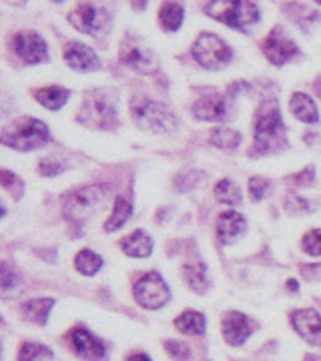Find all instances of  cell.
<instances>
[{"label":"cell","instance_id":"1","mask_svg":"<svg viewBox=\"0 0 321 361\" xmlns=\"http://www.w3.org/2000/svg\"><path fill=\"white\" fill-rule=\"evenodd\" d=\"M285 147V125H283L279 106L273 101L259 104L255 111V145L253 153L267 155Z\"/></svg>","mask_w":321,"mask_h":361},{"label":"cell","instance_id":"2","mask_svg":"<svg viewBox=\"0 0 321 361\" xmlns=\"http://www.w3.org/2000/svg\"><path fill=\"white\" fill-rule=\"evenodd\" d=\"M205 14L235 30H247L259 20V11L249 0H211L205 6Z\"/></svg>","mask_w":321,"mask_h":361},{"label":"cell","instance_id":"3","mask_svg":"<svg viewBox=\"0 0 321 361\" xmlns=\"http://www.w3.org/2000/svg\"><path fill=\"white\" fill-rule=\"evenodd\" d=\"M51 139L49 127L39 118H18L2 133V142L16 151H32L44 147Z\"/></svg>","mask_w":321,"mask_h":361},{"label":"cell","instance_id":"4","mask_svg":"<svg viewBox=\"0 0 321 361\" xmlns=\"http://www.w3.org/2000/svg\"><path fill=\"white\" fill-rule=\"evenodd\" d=\"M131 115L139 129L149 130V133H171L177 129V118L167 106L145 97H137L133 101Z\"/></svg>","mask_w":321,"mask_h":361},{"label":"cell","instance_id":"5","mask_svg":"<svg viewBox=\"0 0 321 361\" xmlns=\"http://www.w3.org/2000/svg\"><path fill=\"white\" fill-rule=\"evenodd\" d=\"M193 59L209 71H219L231 63V49L223 42L221 37L213 32H201L191 49Z\"/></svg>","mask_w":321,"mask_h":361},{"label":"cell","instance_id":"6","mask_svg":"<svg viewBox=\"0 0 321 361\" xmlns=\"http://www.w3.org/2000/svg\"><path fill=\"white\" fill-rule=\"evenodd\" d=\"M78 121L92 129H113L116 125V109L104 92L92 90L85 97L78 111Z\"/></svg>","mask_w":321,"mask_h":361},{"label":"cell","instance_id":"7","mask_svg":"<svg viewBox=\"0 0 321 361\" xmlns=\"http://www.w3.org/2000/svg\"><path fill=\"white\" fill-rule=\"evenodd\" d=\"M104 203V191L101 187H83L64 197V215L71 223H83L99 211Z\"/></svg>","mask_w":321,"mask_h":361},{"label":"cell","instance_id":"8","mask_svg":"<svg viewBox=\"0 0 321 361\" xmlns=\"http://www.w3.org/2000/svg\"><path fill=\"white\" fill-rule=\"evenodd\" d=\"M119 59L121 63L128 68H133L139 75H155L161 65L159 59L147 44H143L139 39L133 37H125L119 49Z\"/></svg>","mask_w":321,"mask_h":361},{"label":"cell","instance_id":"9","mask_svg":"<svg viewBox=\"0 0 321 361\" xmlns=\"http://www.w3.org/2000/svg\"><path fill=\"white\" fill-rule=\"evenodd\" d=\"M133 293H135L137 303L145 310H159V307H163L167 303L169 297H171V291H169L165 279L155 271L147 273L145 277H141L135 283Z\"/></svg>","mask_w":321,"mask_h":361},{"label":"cell","instance_id":"10","mask_svg":"<svg viewBox=\"0 0 321 361\" xmlns=\"http://www.w3.org/2000/svg\"><path fill=\"white\" fill-rule=\"evenodd\" d=\"M66 18L73 28H77L85 35H95V37L104 32L111 23V14L101 6H92V4H78L68 13Z\"/></svg>","mask_w":321,"mask_h":361},{"label":"cell","instance_id":"11","mask_svg":"<svg viewBox=\"0 0 321 361\" xmlns=\"http://www.w3.org/2000/svg\"><path fill=\"white\" fill-rule=\"evenodd\" d=\"M11 47L16 52V56H20L26 65H39L49 59V47L44 39L32 32V30H20L16 32L11 40Z\"/></svg>","mask_w":321,"mask_h":361},{"label":"cell","instance_id":"12","mask_svg":"<svg viewBox=\"0 0 321 361\" xmlns=\"http://www.w3.org/2000/svg\"><path fill=\"white\" fill-rule=\"evenodd\" d=\"M261 51H263L265 59L269 61L271 65L277 66L285 65L287 61H291L293 56L299 54L296 42L283 35L281 26H275L267 35V39L263 40V44H261Z\"/></svg>","mask_w":321,"mask_h":361},{"label":"cell","instance_id":"13","mask_svg":"<svg viewBox=\"0 0 321 361\" xmlns=\"http://www.w3.org/2000/svg\"><path fill=\"white\" fill-rule=\"evenodd\" d=\"M64 63L75 68V71H80V73H90V71H97L101 68V61L97 56V52L92 51L90 47L83 44V42H77V40H71L64 44Z\"/></svg>","mask_w":321,"mask_h":361},{"label":"cell","instance_id":"14","mask_svg":"<svg viewBox=\"0 0 321 361\" xmlns=\"http://www.w3.org/2000/svg\"><path fill=\"white\" fill-rule=\"evenodd\" d=\"M291 325L311 345H321V315L315 310H297L291 313Z\"/></svg>","mask_w":321,"mask_h":361},{"label":"cell","instance_id":"15","mask_svg":"<svg viewBox=\"0 0 321 361\" xmlns=\"http://www.w3.org/2000/svg\"><path fill=\"white\" fill-rule=\"evenodd\" d=\"M71 343H73L75 353L80 355L83 360L101 361L107 355L103 343L92 336L89 329H85V327H75L71 331Z\"/></svg>","mask_w":321,"mask_h":361},{"label":"cell","instance_id":"16","mask_svg":"<svg viewBox=\"0 0 321 361\" xmlns=\"http://www.w3.org/2000/svg\"><path fill=\"white\" fill-rule=\"evenodd\" d=\"M221 327H223V337L229 345H243L247 337L253 334V325L249 322V317L239 311L225 313Z\"/></svg>","mask_w":321,"mask_h":361},{"label":"cell","instance_id":"17","mask_svg":"<svg viewBox=\"0 0 321 361\" xmlns=\"http://www.w3.org/2000/svg\"><path fill=\"white\" fill-rule=\"evenodd\" d=\"M227 99L221 94H205L201 97L197 103L193 104V116L197 121H205V123H217V121H225L229 111H227Z\"/></svg>","mask_w":321,"mask_h":361},{"label":"cell","instance_id":"18","mask_svg":"<svg viewBox=\"0 0 321 361\" xmlns=\"http://www.w3.org/2000/svg\"><path fill=\"white\" fill-rule=\"evenodd\" d=\"M247 229V221L243 219V215L235 213V211H225L221 213L217 219V235L221 239V243L225 245H231L235 243L241 233Z\"/></svg>","mask_w":321,"mask_h":361},{"label":"cell","instance_id":"19","mask_svg":"<svg viewBox=\"0 0 321 361\" xmlns=\"http://www.w3.org/2000/svg\"><path fill=\"white\" fill-rule=\"evenodd\" d=\"M121 249H123V253L128 255V257H149L153 253V239L147 233L139 229V231L131 233L128 237H125L121 241Z\"/></svg>","mask_w":321,"mask_h":361},{"label":"cell","instance_id":"20","mask_svg":"<svg viewBox=\"0 0 321 361\" xmlns=\"http://www.w3.org/2000/svg\"><path fill=\"white\" fill-rule=\"evenodd\" d=\"M289 106H291V113L301 121V123H308V125H313L320 121V113H317V106L311 101V97H308L305 92H293L291 94V101H289Z\"/></svg>","mask_w":321,"mask_h":361},{"label":"cell","instance_id":"21","mask_svg":"<svg viewBox=\"0 0 321 361\" xmlns=\"http://www.w3.org/2000/svg\"><path fill=\"white\" fill-rule=\"evenodd\" d=\"M52 305H54V299L51 297H40V299H30L20 305V313L23 317L32 323H39V325H44L49 315H51Z\"/></svg>","mask_w":321,"mask_h":361},{"label":"cell","instance_id":"22","mask_svg":"<svg viewBox=\"0 0 321 361\" xmlns=\"http://www.w3.org/2000/svg\"><path fill=\"white\" fill-rule=\"evenodd\" d=\"M68 97H71V92L63 87H42V89L35 90L37 103L42 104L44 109H51V111H59L68 101Z\"/></svg>","mask_w":321,"mask_h":361},{"label":"cell","instance_id":"23","mask_svg":"<svg viewBox=\"0 0 321 361\" xmlns=\"http://www.w3.org/2000/svg\"><path fill=\"white\" fill-rule=\"evenodd\" d=\"M183 277L187 285L191 287L195 293H205L207 291V267L203 261H191L183 267Z\"/></svg>","mask_w":321,"mask_h":361},{"label":"cell","instance_id":"24","mask_svg":"<svg viewBox=\"0 0 321 361\" xmlns=\"http://www.w3.org/2000/svg\"><path fill=\"white\" fill-rule=\"evenodd\" d=\"M175 327L185 336H201L205 331V317L199 311L187 310L175 319Z\"/></svg>","mask_w":321,"mask_h":361},{"label":"cell","instance_id":"25","mask_svg":"<svg viewBox=\"0 0 321 361\" xmlns=\"http://www.w3.org/2000/svg\"><path fill=\"white\" fill-rule=\"evenodd\" d=\"M183 6L177 4V2H173V0H167L161 8H159V23L161 26L169 30V32H175V30H179L181 25H183Z\"/></svg>","mask_w":321,"mask_h":361},{"label":"cell","instance_id":"26","mask_svg":"<svg viewBox=\"0 0 321 361\" xmlns=\"http://www.w3.org/2000/svg\"><path fill=\"white\" fill-rule=\"evenodd\" d=\"M131 215H133V205L128 203L125 197H116L113 213H111V217L104 223V229H107V231H116V229H121V227L127 223Z\"/></svg>","mask_w":321,"mask_h":361},{"label":"cell","instance_id":"27","mask_svg":"<svg viewBox=\"0 0 321 361\" xmlns=\"http://www.w3.org/2000/svg\"><path fill=\"white\" fill-rule=\"evenodd\" d=\"M75 267L83 275H95L97 271L103 267V259H101V255H97L95 251H90V249H83L75 257Z\"/></svg>","mask_w":321,"mask_h":361},{"label":"cell","instance_id":"28","mask_svg":"<svg viewBox=\"0 0 321 361\" xmlns=\"http://www.w3.org/2000/svg\"><path fill=\"white\" fill-rule=\"evenodd\" d=\"M215 197H217V201L221 203H227V205H237V203H241V199H243V193H241V189L229 179H221L215 185Z\"/></svg>","mask_w":321,"mask_h":361},{"label":"cell","instance_id":"29","mask_svg":"<svg viewBox=\"0 0 321 361\" xmlns=\"http://www.w3.org/2000/svg\"><path fill=\"white\" fill-rule=\"evenodd\" d=\"M18 361H52V351L42 343L26 341L20 345Z\"/></svg>","mask_w":321,"mask_h":361},{"label":"cell","instance_id":"30","mask_svg":"<svg viewBox=\"0 0 321 361\" xmlns=\"http://www.w3.org/2000/svg\"><path fill=\"white\" fill-rule=\"evenodd\" d=\"M209 142L219 149H237L241 145V135L233 129H215L209 135Z\"/></svg>","mask_w":321,"mask_h":361},{"label":"cell","instance_id":"31","mask_svg":"<svg viewBox=\"0 0 321 361\" xmlns=\"http://www.w3.org/2000/svg\"><path fill=\"white\" fill-rule=\"evenodd\" d=\"M0 179H2L4 191H8L14 199H20V197H23V180L18 179L16 175H13L8 169H2V171H0Z\"/></svg>","mask_w":321,"mask_h":361},{"label":"cell","instance_id":"32","mask_svg":"<svg viewBox=\"0 0 321 361\" xmlns=\"http://www.w3.org/2000/svg\"><path fill=\"white\" fill-rule=\"evenodd\" d=\"M301 245H303V251L309 255H313V257L321 255V229H311V231L305 233Z\"/></svg>","mask_w":321,"mask_h":361},{"label":"cell","instance_id":"33","mask_svg":"<svg viewBox=\"0 0 321 361\" xmlns=\"http://www.w3.org/2000/svg\"><path fill=\"white\" fill-rule=\"evenodd\" d=\"M165 349H167V353L173 357V360L177 361H187L189 360V355H191V349L187 343H181V341H165Z\"/></svg>","mask_w":321,"mask_h":361},{"label":"cell","instance_id":"34","mask_svg":"<svg viewBox=\"0 0 321 361\" xmlns=\"http://www.w3.org/2000/svg\"><path fill=\"white\" fill-rule=\"evenodd\" d=\"M267 189H269V183L263 177H253L249 180V195H251L253 201H261L267 193Z\"/></svg>","mask_w":321,"mask_h":361},{"label":"cell","instance_id":"35","mask_svg":"<svg viewBox=\"0 0 321 361\" xmlns=\"http://www.w3.org/2000/svg\"><path fill=\"white\" fill-rule=\"evenodd\" d=\"M63 171H64V165L56 163V161H52V159H44V161H40L39 173L40 175H44V177H56V175H61Z\"/></svg>","mask_w":321,"mask_h":361},{"label":"cell","instance_id":"36","mask_svg":"<svg viewBox=\"0 0 321 361\" xmlns=\"http://www.w3.org/2000/svg\"><path fill=\"white\" fill-rule=\"evenodd\" d=\"M2 291L6 293L13 285H16V273H13L11 271V267H8V263H2Z\"/></svg>","mask_w":321,"mask_h":361},{"label":"cell","instance_id":"37","mask_svg":"<svg viewBox=\"0 0 321 361\" xmlns=\"http://www.w3.org/2000/svg\"><path fill=\"white\" fill-rule=\"evenodd\" d=\"M301 275L308 279V281H320L321 279V265L320 263H309L301 267Z\"/></svg>","mask_w":321,"mask_h":361},{"label":"cell","instance_id":"38","mask_svg":"<svg viewBox=\"0 0 321 361\" xmlns=\"http://www.w3.org/2000/svg\"><path fill=\"white\" fill-rule=\"evenodd\" d=\"M293 180H305V183H311V180H313V167H309L308 175H305V173H301V175H297Z\"/></svg>","mask_w":321,"mask_h":361},{"label":"cell","instance_id":"39","mask_svg":"<svg viewBox=\"0 0 321 361\" xmlns=\"http://www.w3.org/2000/svg\"><path fill=\"white\" fill-rule=\"evenodd\" d=\"M127 361H151V357L145 355V353H135V355H131Z\"/></svg>","mask_w":321,"mask_h":361},{"label":"cell","instance_id":"40","mask_svg":"<svg viewBox=\"0 0 321 361\" xmlns=\"http://www.w3.org/2000/svg\"><path fill=\"white\" fill-rule=\"evenodd\" d=\"M145 4H147V0H133L135 11H143V8H145Z\"/></svg>","mask_w":321,"mask_h":361},{"label":"cell","instance_id":"41","mask_svg":"<svg viewBox=\"0 0 321 361\" xmlns=\"http://www.w3.org/2000/svg\"><path fill=\"white\" fill-rule=\"evenodd\" d=\"M287 289H291V291H297V289H299L296 279H289V281H287Z\"/></svg>","mask_w":321,"mask_h":361},{"label":"cell","instance_id":"42","mask_svg":"<svg viewBox=\"0 0 321 361\" xmlns=\"http://www.w3.org/2000/svg\"><path fill=\"white\" fill-rule=\"evenodd\" d=\"M315 2H317V4H321V0H315Z\"/></svg>","mask_w":321,"mask_h":361},{"label":"cell","instance_id":"43","mask_svg":"<svg viewBox=\"0 0 321 361\" xmlns=\"http://www.w3.org/2000/svg\"><path fill=\"white\" fill-rule=\"evenodd\" d=\"M56 2H61V0H56Z\"/></svg>","mask_w":321,"mask_h":361}]
</instances>
